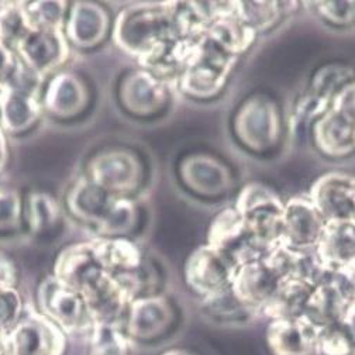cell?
Returning <instances> with one entry per match:
<instances>
[{
    "mask_svg": "<svg viewBox=\"0 0 355 355\" xmlns=\"http://www.w3.org/2000/svg\"><path fill=\"white\" fill-rule=\"evenodd\" d=\"M176 3H139L123 9L113 24V41L139 61L178 37Z\"/></svg>",
    "mask_w": 355,
    "mask_h": 355,
    "instance_id": "1",
    "label": "cell"
},
{
    "mask_svg": "<svg viewBox=\"0 0 355 355\" xmlns=\"http://www.w3.org/2000/svg\"><path fill=\"white\" fill-rule=\"evenodd\" d=\"M282 112L277 101L265 94H254L239 106L233 130L243 150L252 154H270L284 139Z\"/></svg>",
    "mask_w": 355,
    "mask_h": 355,
    "instance_id": "2",
    "label": "cell"
},
{
    "mask_svg": "<svg viewBox=\"0 0 355 355\" xmlns=\"http://www.w3.org/2000/svg\"><path fill=\"white\" fill-rule=\"evenodd\" d=\"M316 150L331 158L355 153V78L333 98L329 109L312 124Z\"/></svg>",
    "mask_w": 355,
    "mask_h": 355,
    "instance_id": "3",
    "label": "cell"
},
{
    "mask_svg": "<svg viewBox=\"0 0 355 355\" xmlns=\"http://www.w3.org/2000/svg\"><path fill=\"white\" fill-rule=\"evenodd\" d=\"M237 61L239 57L220 50L205 35L198 54L178 76V86L192 99H214L225 91Z\"/></svg>",
    "mask_w": 355,
    "mask_h": 355,
    "instance_id": "4",
    "label": "cell"
},
{
    "mask_svg": "<svg viewBox=\"0 0 355 355\" xmlns=\"http://www.w3.org/2000/svg\"><path fill=\"white\" fill-rule=\"evenodd\" d=\"M89 181L114 196L130 198L144 184L146 168L141 158L128 148H105L86 165Z\"/></svg>",
    "mask_w": 355,
    "mask_h": 355,
    "instance_id": "5",
    "label": "cell"
},
{
    "mask_svg": "<svg viewBox=\"0 0 355 355\" xmlns=\"http://www.w3.org/2000/svg\"><path fill=\"white\" fill-rule=\"evenodd\" d=\"M40 313L53 320L65 334L91 331L94 320L83 296L58 278L44 279L37 291Z\"/></svg>",
    "mask_w": 355,
    "mask_h": 355,
    "instance_id": "6",
    "label": "cell"
},
{
    "mask_svg": "<svg viewBox=\"0 0 355 355\" xmlns=\"http://www.w3.org/2000/svg\"><path fill=\"white\" fill-rule=\"evenodd\" d=\"M117 101L130 116L139 119L155 117L169 105L168 82L143 67L131 69L119 82Z\"/></svg>",
    "mask_w": 355,
    "mask_h": 355,
    "instance_id": "7",
    "label": "cell"
},
{
    "mask_svg": "<svg viewBox=\"0 0 355 355\" xmlns=\"http://www.w3.org/2000/svg\"><path fill=\"white\" fill-rule=\"evenodd\" d=\"M239 265L209 244L195 250L185 263V282L202 299L227 291Z\"/></svg>",
    "mask_w": 355,
    "mask_h": 355,
    "instance_id": "8",
    "label": "cell"
},
{
    "mask_svg": "<svg viewBox=\"0 0 355 355\" xmlns=\"http://www.w3.org/2000/svg\"><path fill=\"white\" fill-rule=\"evenodd\" d=\"M8 341L9 355H65L68 347L65 331L40 312L24 313Z\"/></svg>",
    "mask_w": 355,
    "mask_h": 355,
    "instance_id": "9",
    "label": "cell"
},
{
    "mask_svg": "<svg viewBox=\"0 0 355 355\" xmlns=\"http://www.w3.org/2000/svg\"><path fill=\"white\" fill-rule=\"evenodd\" d=\"M69 49L64 31L31 28L13 51L31 72L47 80L68 61Z\"/></svg>",
    "mask_w": 355,
    "mask_h": 355,
    "instance_id": "10",
    "label": "cell"
},
{
    "mask_svg": "<svg viewBox=\"0 0 355 355\" xmlns=\"http://www.w3.org/2000/svg\"><path fill=\"white\" fill-rule=\"evenodd\" d=\"M182 185L196 196L205 199H221L234 187L232 169L218 158L207 154H191L185 157L180 169Z\"/></svg>",
    "mask_w": 355,
    "mask_h": 355,
    "instance_id": "11",
    "label": "cell"
},
{
    "mask_svg": "<svg viewBox=\"0 0 355 355\" xmlns=\"http://www.w3.org/2000/svg\"><path fill=\"white\" fill-rule=\"evenodd\" d=\"M91 92L86 82L75 72L61 69L51 75L42 87L44 113L58 120H72L86 112Z\"/></svg>",
    "mask_w": 355,
    "mask_h": 355,
    "instance_id": "12",
    "label": "cell"
},
{
    "mask_svg": "<svg viewBox=\"0 0 355 355\" xmlns=\"http://www.w3.org/2000/svg\"><path fill=\"white\" fill-rule=\"evenodd\" d=\"M175 310L164 295H141L131 302L124 316V331L131 340L151 341L172 326Z\"/></svg>",
    "mask_w": 355,
    "mask_h": 355,
    "instance_id": "13",
    "label": "cell"
},
{
    "mask_svg": "<svg viewBox=\"0 0 355 355\" xmlns=\"http://www.w3.org/2000/svg\"><path fill=\"white\" fill-rule=\"evenodd\" d=\"M112 17L105 6L94 2L69 3L64 35L69 47L94 50L112 33Z\"/></svg>",
    "mask_w": 355,
    "mask_h": 355,
    "instance_id": "14",
    "label": "cell"
},
{
    "mask_svg": "<svg viewBox=\"0 0 355 355\" xmlns=\"http://www.w3.org/2000/svg\"><path fill=\"white\" fill-rule=\"evenodd\" d=\"M96 258L94 241L69 245L61 251L54 266V277L78 291L83 297L106 275Z\"/></svg>",
    "mask_w": 355,
    "mask_h": 355,
    "instance_id": "15",
    "label": "cell"
},
{
    "mask_svg": "<svg viewBox=\"0 0 355 355\" xmlns=\"http://www.w3.org/2000/svg\"><path fill=\"white\" fill-rule=\"evenodd\" d=\"M41 94L15 85L0 89V128L5 135L21 136L37 125L44 113Z\"/></svg>",
    "mask_w": 355,
    "mask_h": 355,
    "instance_id": "16",
    "label": "cell"
},
{
    "mask_svg": "<svg viewBox=\"0 0 355 355\" xmlns=\"http://www.w3.org/2000/svg\"><path fill=\"white\" fill-rule=\"evenodd\" d=\"M324 225V217L312 200L293 199L285 205L281 243L299 251L316 247Z\"/></svg>",
    "mask_w": 355,
    "mask_h": 355,
    "instance_id": "17",
    "label": "cell"
},
{
    "mask_svg": "<svg viewBox=\"0 0 355 355\" xmlns=\"http://www.w3.org/2000/svg\"><path fill=\"white\" fill-rule=\"evenodd\" d=\"M312 202L324 220L355 221V176L329 173L312 191Z\"/></svg>",
    "mask_w": 355,
    "mask_h": 355,
    "instance_id": "18",
    "label": "cell"
},
{
    "mask_svg": "<svg viewBox=\"0 0 355 355\" xmlns=\"http://www.w3.org/2000/svg\"><path fill=\"white\" fill-rule=\"evenodd\" d=\"M282 279L284 278L261 258L239 266L232 291L243 303L259 312L274 296Z\"/></svg>",
    "mask_w": 355,
    "mask_h": 355,
    "instance_id": "19",
    "label": "cell"
},
{
    "mask_svg": "<svg viewBox=\"0 0 355 355\" xmlns=\"http://www.w3.org/2000/svg\"><path fill=\"white\" fill-rule=\"evenodd\" d=\"M316 258L327 272H338L355 262V221L327 220L316 244Z\"/></svg>",
    "mask_w": 355,
    "mask_h": 355,
    "instance_id": "20",
    "label": "cell"
},
{
    "mask_svg": "<svg viewBox=\"0 0 355 355\" xmlns=\"http://www.w3.org/2000/svg\"><path fill=\"white\" fill-rule=\"evenodd\" d=\"M319 329L306 316L275 319L266 327V344L274 355H312Z\"/></svg>",
    "mask_w": 355,
    "mask_h": 355,
    "instance_id": "21",
    "label": "cell"
},
{
    "mask_svg": "<svg viewBox=\"0 0 355 355\" xmlns=\"http://www.w3.org/2000/svg\"><path fill=\"white\" fill-rule=\"evenodd\" d=\"M116 198L83 176L71 187L67 195V209L73 218L96 230L110 211Z\"/></svg>",
    "mask_w": 355,
    "mask_h": 355,
    "instance_id": "22",
    "label": "cell"
},
{
    "mask_svg": "<svg viewBox=\"0 0 355 355\" xmlns=\"http://www.w3.org/2000/svg\"><path fill=\"white\" fill-rule=\"evenodd\" d=\"M316 284L300 277L284 278L274 293L261 310L275 319H295L304 315L307 302L312 296Z\"/></svg>",
    "mask_w": 355,
    "mask_h": 355,
    "instance_id": "23",
    "label": "cell"
},
{
    "mask_svg": "<svg viewBox=\"0 0 355 355\" xmlns=\"http://www.w3.org/2000/svg\"><path fill=\"white\" fill-rule=\"evenodd\" d=\"M257 31L239 16L214 19L209 23L206 38L225 53L239 57L251 49Z\"/></svg>",
    "mask_w": 355,
    "mask_h": 355,
    "instance_id": "24",
    "label": "cell"
},
{
    "mask_svg": "<svg viewBox=\"0 0 355 355\" xmlns=\"http://www.w3.org/2000/svg\"><path fill=\"white\" fill-rule=\"evenodd\" d=\"M96 258L112 274L139 271L143 265L140 250L127 239H98L94 241Z\"/></svg>",
    "mask_w": 355,
    "mask_h": 355,
    "instance_id": "25",
    "label": "cell"
},
{
    "mask_svg": "<svg viewBox=\"0 0 355 355\" xmlns=\"http://www.w3.org/2000/svg\"><path fill=\"white\" fill-rule=\"evenodd\" d=\"M202 312L217 324L239 326L250 323L258 310L243 303L230 288L202 299Z\"/></svg>",
    "mask_w": 355,
    "mask_h": 355,
    "instance_id": "26",
    "label": "cell"
},
{
    "mask_svg": "<svg viewBox=\"0 0 355 355\" xmlns=\"http://www.w3.org/2000/svg\"><path fill=\"white\" fill-rule=\"evenodd\" d=\"M61 221L58 202L46 192H31L24 198V226L35 236L54 230Z\"/></svg>",
    "mask_w": 355,
    "mask_h": 355,
    "instance_id": "27",
    "label": "cell"
},
{
    "mask_svg": "<svg viewBox=\"0 0 355 355\" xmlns=\"http://www.w3.org/2000/svg\"><path fill=\"white\" fill-rule=\"evenodd\" d=\"M139 207L130 198L117 196L110 211L96 227L102 239H125L139 225Z\"/></svg>",
    "mask_w": 355,
    "mask_h": 355,
    "instance_id": "28",
    "label": "cell"
},
{
    "mask_svg": "<svg viewBox=\"0 0 355 355\" xmlns=\"http://www.w3.org/2000/svg\"><path fill=\"white\" fill-rule=\"evenodd\" d=\"M130 340L120 323H95L87 355H130Z\"/></svg>",
    "mask_w": 355,
    "mask_h": 355,
    "instance_id": "29",
    "label": "cell"
},
{
    "mask_svg": "<svg viewBox=\"0 0 355 355\" xmlns=\"http://www.w3.org/2000/svg\"><path fill=\"white\" fill-rule=\"evenodd\" d=\"M31 28L64 31L69 3L67 2H31L23 3Z\"/></svg>",
    "mask_w": 355,
    "mask_h": 355,
    "instance_id": "30",
    "label": "cell"
},
{
    "mask_svg": "<svg viewBox=\"0 0 355 355\" xmlns=\"http://www.w3.org/2000/svg\"><path fill=\"white\" fill-rule=\"evenodd\" d=\"M316 348L322 355H354L355 331L345 322H338L319 330Z\"/></svg>",
    "mask_w": 355,
    "mask_h": 355,
    "instance_id": "31",
    "label": "cell"
},
{
    "mask_svg": "<svg viewBox=\"0 0 355 355\" xmlns=\"http://www.w3.org/2000/svg\"><path fill=\"white\" fill-rule=\"evenodd\" d=\"M30 30L23 3H0V41L13 50Z\"/></svg>",
    "mask_w": 355,
    "mask_h": 355,
    "instance_id": "32",
    "label": "cell"
},
{
    "mask_svg": "<svg viewBox=\"0 0 355 355\" xmlns=\"http://www.w3.org/2000/svg\"><path fill=\"white\" fill-rule=\"evenodd\" d=\"M24 227V198L13 189L0 188V236Z\"/></svg>",
    "mask_w": 355,
    "mask_h": 355,
    "instance_id": "33",
    "label": "cell"
},
{
    "mask_svg": "<svg viewBox=\"0 0 355 355\" xmlns=\"http://www.w3.org/2000/svg\"><path fill=\"white\" fill-rule=\"evenodd\" d=\"M24 315V303L16 286H0V330L10 331Z\"/></svg>",
    "mask_w": 355,
    "mask_h": 355,
    "instance_id": "34",
    "label": "cell"
},
{
    "mask_svg": "<svg viewBox=\"0 0 355 355\" xmlns=\"http://www.w3.org/2000/svg\"><path fill=\"white\" fill-rule=\"evenodd\" d=\"M310 8L327 26L345 28L355 26V3H313Z\"/></svg>",
    "mask_w": 355,
    "mask_h": 355,
    "instance_id": "35",
    "label": "cell"
},
{
    "mask_svg": "<svg viewBox=\"0 0 355 355\" xmlns=\"http://www.w3.org/2000/svg\"><path fill=\"white\" fill-rule=\"evenodd\" d=\"M19 67V58L16 53L0 41V89L5 87L13 79Z\"/></svg>",
    "mask_w": 355,
    "mask_h": 355,
    "instance_id": "36",
    "label": "cell"
},
{
    "mask_svg": "<svg viewBox=\"0 0 355 355\" xmlns=\"http://www.w3.org/2000/svg\"><path fill=\"white\" fill-rule=\"evenodd\" d=\"M0 286H16L15 265L2 254H0Z\"/></svg>",
    "mask_w": 355,
    "mask_h": 355,
    "instance_id": "37",
    "label": "cell"
},
{
    "mask_svg": "<svg viewBox=\"0 0 355 355\" xmlns=\"http://www.w3.org/2000/svg\"><path fill=\"white\" fill-rule=\"evenodd\" d=\"M8 159V144H6V135L3 130L0 128V171H2L5 162Z\"/></svg>",
    "mask_w": 355,
    "mask_h": 355,
    "instance_id": "38",
    "label": "cell"
},
{
    "mask_svg": "<svg viewBox=\"0 0 355 355\" xmlns=\"http://www.w3.org/2000/svg\"><path fill=\"white\" fill-rule=\"evenodd\" d=\"M9 331L0 330V355H9V341H8Z\"/></svg>",
    "mask_w": 355,
    "mask_h": 355,
    "instance_id": "39",
    "label": "cell"
},
{
    "mask_svg": "<svg viewBox=\"0 0 355 355\" xmlns=\"http://www.w3.org/2000/svg\"><path fill=\"white\" fill-rule=\"evenodd\" d=\"M161 355H191V354L187 351H182V349H169V351L162 352Z\"/></svg>",
    "mask_w": 355,
    "mask_h": 355,
    "instance_id": "40",
    "label": "cell"
}]
</instances>
